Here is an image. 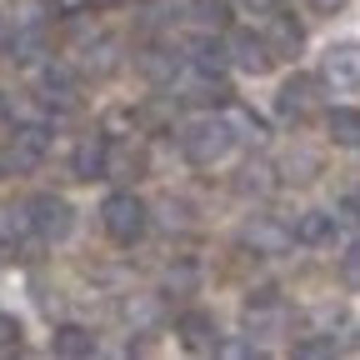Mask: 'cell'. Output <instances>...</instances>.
<instances>
[{"instance_id": "17", "label": "cell", "mask_w": 360, "mask_h": 360, "mask_svg": "<svg viewBox=\"0 0 360 360\" xmlns=\"http://www.w3.org/2000/svg\"><path fill=\"white\" fill-rule=\"evenodd\" d=\"M6 51H11V60H35V56L45 51V30H40V25H20V30L6 40Z\"/></svg>"}, {"instance_id": "13", "label": "cell", "mask_w": 360, "mask_h": 360, "mask_svg": "<svg viewBox=\"0 0 360 360\" xmlns=\"http://www.w3.org/2000/svg\"><path fill=\"white\" fill-rule=\"evenodd\" d=\"M51 350L65 355V360H80V355H96V335H90L85 326H60L51 335Z\"/></svg>"}, {"instance_id": "22", "label": "cell", "mask_w": 360, "mask_h": 360, "mask_svg": "<svg viewBox=\"0 0 360 360\" xmlns=\"http://www.w3.org/2000/svg\"><path fill=\"white\" fill-rule=\"evenodd\" d=\"M141 70H146L150 80H170V85H175L180 60H175V56H165V51H146V56H141Z\"/></svg>"}, {"instance_id": "15", "label": "cell", "mask_w": 360, "mask_h": 360, "mask_svg": "<svg viewBox=\"0 0 360 360\" xmlns=\"http://www.w3.org/2000/svg\"><path fill=\"white\" fill-rule=\"evenodd\" d=\"M295 240H305V245H321V240H330L335 236V215H326V210H305L300 215V225L290 231Z\"/></svg>"}, {"instance_id": "7", "label": "cell", "mask_w": 360, "mask_h": 360, "mask_svg": "<svg viewBox=\"0 0 360 360\" xmlns=\"http://www.w3.org/2000/svg\"><path fill=\"white\" fill-rule=\"evenodd\" d=\"M315 105H321V80H315V75H290L281 85V96H276V110L285 120H305Z\"/></svg>"}, {"instance_id": "26", "label": "cell", "mask_w": 360, "mask_h": 360, "mask_svg": "<svg viewBox=\"0 0 360 360\" xmlns=\"http://www.w3.org/2000/svg\"><path fill=\"white\" fill-rule=\"evenodd\" d=\"M340 225H345V231H355V195H350V191L340 195Z\"/></svg>"}, {"instance_id": "19", "label": "cell", "mask_w": 360, "mask_h": 360, "mask_svg": "<svg viewBox=\"0 0 360 360\" xmlns=\"http://www.w3.org/2000/svg\"><path fill=\"white\" fill-rule=\"evenodd\" d=\"M0 260H25V245H20V220H15V210H0Z\"/></svg>"}, {"instance_id": "3", "label": "cell", "mask_w": 360, "mask_h": 360, "mask_svg": "<svg viewBox=\"0 0 360 360\" xmlns=\"http://www.w3.org/2000/svg\"><path fill=\"white\" fill-rule=\"evenodd\" d=\"M150 210L141 205V195H130V191H115V195H105V205H101V225H105V236L110 240H120V245H135L146 236V220Z\"/></svg>"}, {"instance_id": "12", "label": "cell", "mask_w": 360, "mask_h": 360, "mask_svg": "<svg viewBox=\"0 0 360 360\" xmlns=\"http://www.w3.org/2000/svg\"><path fill=\"white\" fill-rule=\"evenodd\" d=\"M265 45H270V56H295V51H300V25H295L290 15H281V6L270 11V35H265Z\"/></svg>"}, {"instance_id": "21", "label": "cell", "mask_w": 360, "mask_h": 360, "mask_svg": "<svg viewBox=\"0 0 360 360\" xmlns=\"http://www.w3.org/2000/svg\"><path fill=\"white\" fill-rule=\"evenodd\" d=\"M90 75H110L120 60H115V40H96V45H85V60H80Z\"/></svg>"}, {"instance_id": "6", "label": "cell", "mask_w": 360, "mask_h": 360, "mask_svg": "<svg viewBox=\"0 0 360 360\" xmlns=\"http://www.w3.org/2000/svg\"><path fill=\"white\" fill-rule=\"evenodd\" d=\"M321 80L330 85V90H350L360 85V56H355V40H340V45H330V51L321 56Z\"/></svg>"}, {"instance_id": "10", "label": "cell", "mask_w": 360, "mask_h": 360, "mask_svg": "<svg viewBox=\"0 0 360 360\" xmlns=\"http://www.w3.org/2000/svg\"><path fill=\"white\" fill-rule=\"evenodd\" d=\"M180 340H186V350H195V355H215L220 330H215V321L205 310H191V315H180Z\"/></svg>"}, {"instance_id": "28", "label": "cell", "mask_w": 360, "mask_h": 360, "mask_svg": "<svg viewBox=\"0 0 360 360\" xmlns=\"http://www.w3.org/2000/svg\"><path fill=\"white\" fill-rule=\"evenodd\" d=\"M245 6H250V11H260V15H270V11L281 6V0H245Z\"/></svg>"}, {"instance_id": "14", "label": "cell", "mask_w": 360, "mask_h": 360, "mask_svg": "<svg viewBox=\"0 0 360 360\" xmlns=\"http://www.w3.org/2000/svg\"><path fill=\"white\" fill-rule=\"evenodd\" d=\"M40 90H45V101L75 105V70L70 65H45L40 70Z\"/></svg>"}, {"instance_id": "2", "label": "cell", "mask_w": 360, "mask_h": 360, "mask_svg": "<svg viewBox=\"0 0 360 360\" xmlns=\"http://www.w3.org/2000/svg\"><path fill=\"white\" fill-rule=\"evenodd\" d=\"M25 225L35 231V240L56 245V240H65V236L75 231V210H70L65 195L40 191V195H30V205H25Z\"/></svg>"}, {"instance_id": "11", "label": "cell", "mask_w": 360, "mask_h": 360, "mask_svg": "<svg viewBox=\"0 0 360 360\" xmlns=\"http://www.w3.org/2000/svg\"><path fill=\"white\" fill-rule=\"evenodd\" d=\"M186 51H191V65H195V75H220L225 65H231V60H225V40H215V35H195L191 45H186Z\"/></svg>"}, {"instance_id": "9", "label": "cell", "mask_w": 360, "mask_h": 360, "mask_svg": "<svg viewBox=\"0 0 360 360\" xmlns=\"http://www.w3.org/2000/svg\"><path fill=\"white\" fill-rule=\"evenodd\" d=\"M70 170H75V180L105 175V170H110V146H105V135H85V141L75 146V155H70Z\"/></svg>"}, {"instance_id": "27", "label": "cell", "mask_w": 360, "mask_h": 360, "mask_svg": "<svg viewBox=\"0 0 360 360\" xmlns=\"http://www.w3.org/2000/svg\"><path fill=\"white\" fill-rule=\"evenodd\" d=\"M355 270H360V260H355V245H350V250H345V281H350V285H355Z\"/></svg>"}, {"instance_id": "4", "label": "cell", "mask_w": 360, "mask_h": 360, "mask_svg": "<svg viewBox=\"0 0 360 360\" xmlns=\"http://www.w3.org/2000/svg\"><path fill=\"white\" fill-rule=\"evenodd\" d=\"M240 245L255 250V255H265V260H276V255H285L295 245V236H290V225L276 220V215H250L245 231H240Z\"/></svg>"}, {"instance_id": "29", "label": "cell", "mask_w": 360, "mask_h": 360, "mask_svg": "<svg viewBox=\"0 0 360 360\" xmlns=\"http://www.w3.org/2000/svg\"><path fill=\"white\" fill-rule=\"evenodd\" d=\"M310 6H315V11H335V6H340V0H310Z\"/></svg>"}, {"instance_id": "8", "label": "cell", "mask_w": 360, "mask_h": 360, "mask_svg": "<svg viewBox=\"0 0 360 360\" xmlns=\"http://www.w3.org/2000/svg\"><path fill=\"white\" fill-rule=\"evenodd\" d=\"M45 146H51L45 125H20L15 141H11V150H6V165H11V170H35L40 155H45Z\"/></svg>"}, {"instance_id": "18", "label": "cell", "mask_w": 360, "mask_h": 360, "mask_svg": "<svg viewBox=\"0 0 360 360\" xmlns=\"http://www.w3.org/2000/svg\"><path fill=\"white\" fill-rule=\"evenodd\" d=\"M220 120L231 125V135H236V141H250V146H255L260 135H265V125H260V120H255L245 105H225V115H220Z\"/></svg>"}, {"instance_id": "23", "label": "cell", "mask_w": 360, "mask_h": 360, "mask_svg": "<svg viewBox=\"0 0 360 360\" xmlns=\"http://www.w3.org/2000/svg\"><path fill=\"white\" fill-rule=\"evenodd\" d=\"M191 11H195V20L200 25H225V15H231V0H191Z\"/></svg>"}, {"instance_id": "20", "label": "cell", "mask_w": 360, "mask_h": 360, "mask_svg": "<svg viewBox=\"0 0 360 360\" xmlns=\"http://www.w3.org/2000/svg\"><path fill=\"white\" fill-rule=\"evenodd\" d=\"M236 186H240L245 195H250V191H255V195H270V191H276V170H270L265 160H250V165L240 170V180H236Z\"/></svg>"}, {"instance_id": "16", "label": "cell", "mask_w": 360, "mask_h": 360, "mask_svg": "<svg viewBox=\"0 0 360 360\" xmlns=\"http://www.w3.org/2000/svg\"><path fill=\"white\" fill-rule=\"evenodd\" d=\"M330 141L345 146V150H355V141H360V115H355V105H335V110H330Z\"/></svg>"}, {"instance_id": "24", "label": "cell", "mask_w": 360, "mask_h": 360, "mask_svg": "<svg viewBox=\"0 0 360 360\" xmlns=\"http://www.w3.org/2000/svg\"><path fill=\"white\" fill-rule=\"evenodd\" d=\"M20 321H15V315H0V350H15L20 345Z\"/></svg>"}, {"instance_id": "1", "label": "cell", "mask_w": 360, "mask_h": 360, "mask_svg": "<svg viewBox=\"0 0 360 360\" xmlns=\"http://www.w3.org/2000/svg\"><path fill=\"white\" fill-rule=\"evenodd\" d=\"M180 150H186L191 165H220L225 155L236 150V135H231V125H225L220 115H210V120H191L186 135H180Z\"/></svg>"}, {"instance_id": "30", "label": "cell", "mask_w": 360, "mask_h": 360, "mask_svg": "<svg viewBox=\"0 0 360 360\" xmlns=\"http://www.w3.org/2000/svg\"><path fill=\"white\" fill-rule=\"evenodd\" d=\"M90 6H120V0H90Z\"/></svg>"}, {"instance_id": "25", "label": "cell", "mask_w": 360, "mask_h": 360, "mask_svg": "<svg viewBox=\"0 0 360 360\" xmlns=\"http://www.w3.org/2000/svg\"><path fill=\"white\" fill-rule=\"evenodd\" d=\"M195 285V270L191 265H180V270H170V276H165V290H191Z\"/></svg>"}, {"instance_id": "5", "label": "cell", "mask_w": 360, "mask_h": 360, "mask_svg": "<svg viewBox=\"0 0 360 360\" xmlns=\"http://www.w3.org/2000/svg\"><path fill=\"white\" fill-rule=\"evenodd\" d=\"M225 60H231L236 70H245V75H265L270 65H276L265 35H255V30H236L231 40H225Z\"/></svg>"}]
</instances>
